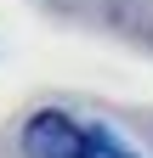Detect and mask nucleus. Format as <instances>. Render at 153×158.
<instances>
[{
	"label": "nucleus",
	"instance_id": "nucleus-2",
	"mask_svg": "<svg viewBox=\"0 0 153 158\" xmlns=\"http://www.w3.org/2000/svg\"><path fill=\"white\" fill-rule=\"evenodd\" d=\"M80 158H136L113 130H80Z\"/></svg>",
	"mask_w": 153,
	"mask_h": 158
},
{
	"label": "nucleus",
	"instance_id": "nucleus-1",
	"mask_svg": "<svg viewBox=\"0 0 153 158\" xmlns=\"http://www.w3.org/2000/svg\"><path fill=\"white\" fill-rule=\"evenodd\" d=\"M23 152L28 158H80V124L57 107L34 113L28 130H23Z\"/></svg>",
	"mask_w": 153,
	"mask_h": 158
}]
</instances>
